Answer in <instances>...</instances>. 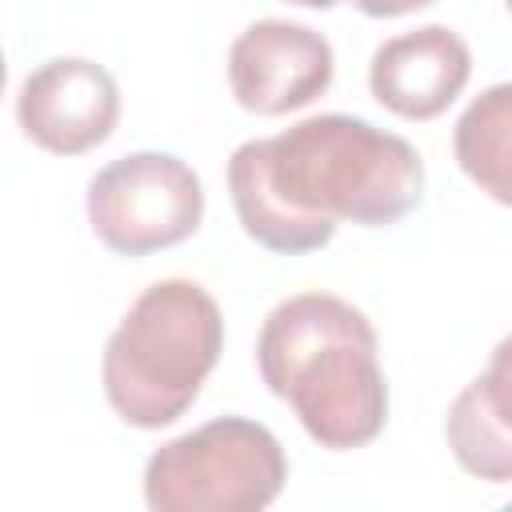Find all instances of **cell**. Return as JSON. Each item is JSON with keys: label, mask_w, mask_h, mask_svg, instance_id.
Here are the masks:
<instances>
[{"label": "cell", "mask_w": 512, "mask_h": 512, "mask_svg": "<svg viewBox=\"0 0 512 512\" xmlns=\"http://www.w3.org/2000/svg\"><path fill=\"white\" fill-rule=\"evenodd\" d=\"M228 196L260 248L304 256L324 248L340 220L380 228L408 216L424 200V160L396 132L324 112L244 140L228 160Z\"/></svg>", "instance_id": "1"}, {"label": "cell", "mask_w": 512, "mask_h": 512, "mask_svg": "<svg viewBox=\"0 0 512 512\" xmlns=\"http://www.w3.org/2000/svg\"><path fill=\"white\" fill-rule=\"evenodd\" d=\"M376 352L368 316L332 292L280 300L256 336L268 392L288 400L304 432L332 452L364 448L384 432L388 384Z\"/></svg>", "instance_id": "2"}, {"label": "cell", "mask_w": 512, "mask_h": 512, "mask_svg": "<svg viewBox=\"0 0 512 512\" xmlns=\"http://www.w3.org/2000/svg\"><path fill=\"white\" fill-rule=\"evenodd\" d=\"M220 352V304L196 280H156L104 344V396L124 424L164 428L192 408Z\"/></svg>", "instance_id": "3"}, {"label": "cell", "mask_w": 512, "mask_h": 512, "mask_svg": "<svg viewBox=\"0 0 512 512\" xmlns=\"http://www.w3.org/2000/svg\"><path fill=\"white\" fill-rule=\"evenodd\" d=\"M288 480L280 440L248 416H216L144 464V500L156 512H260Z\"/></svg>", "instance_id": "4"}, {"label": "cell", "mask_w": 512, "mask_h": 512, "mask_svg": "<svg viewBox=\"0 0 512 512\" xmlns=\"http://www.w3.org/2000/svg\"><path fill=\"white\" fill-rule=\"evenodd\" d=\"M84 208L104 248L116 256H148L200 228L204 188L172 152H128L88 180Z\"/></svg>", "instance_id": "5"}, {"label": "cell", "mask_w": 512, "mask_h": 512, "mask_svg": "<svg viewBox=\"0 0 512 512\" xmlns=\"http://www.w3.org/2000/svg\"><path fill=\"white\" fill-rule=\"evenodd\" d=\"M332 44L292 20H256L228 48V88L256 116H284L332 84Z\"/></svg>", "instance_id": "6"}, {"label": "cell", "mask_w": 512, "mask_h": 512, "mask_svg": "<svg viewBox=\"0 0 512 512\" xmlns=\"http://www.w3.org/2000/svg\"><path fill=\"white\" fill-rule=\"evenodd\" d=\"M16 120L44 152L80 156L112 136L120 120V88L104 64L56 56L24 76L16 92Z\"/></svg>", "instance_id": "7"}, {"label": "cell", "mask_w": 512, "mask_h": 512, "mask_svg": "<svg viewBox=\"0 0 512 512\" xmlns=\"http://www.w3.org/2000/svg\"><path fill=\"white\" fill-rule=\"evenodd\" d=\"M472 52L448 24H424L384 40L368 64V88L380 108L404 120L440 116L468 84Z\"/></svg>", "instance_id": "8"}, {"label": "cell", "mask_w": 512, "mask_h": 512, "mask_svg": "<svg viewBox=\"0 0 512 512\" xmlns=\"http://www.w3.org/2000/svg\"><path fill=\"white\" fill-rule=\"evenodd\" d=\"M452 152L460 172L480 192L512 208V80L484 88L460 112L452 132Z\"/></svg>", "instance_id": "9"}, {"label": "cell", "mask_w": 512, "mask_h": 512, "mask_svg": "<svg viewBox=\"0 0 512 512\" xmlns=\"http://www.w3.org/2000/svg\"><path fill=\"white\" fill-rule=\"evenodd\" d=\"M444 436H448L456 464L468 476L488 480V484L512 480V420L484 392L480 376L464 384V392L452 400L444 416Z\"/></svg>", "instance_id": "10"}, {"label": "cell", "mask_w": 512, "mask_h": 512, "mask_svg": "<svg viewBox=\"0 0 512 512\" xmlns=\"http://www.w3.org/2000/svg\"><path fill=\"white\" fill-rule=\"evenodd\" d=\"M480 384L488 388V396L496 400V408L512 420V336H504V340L492 348V360H488V368L480 372Z\"/></svg>", "instance_id": "11"}, {"label": "cell", "mask_w": 512, "mask_h": 512, "mask_svg": "<svg viewBox=\"0 0 512 512\" xmlns=\"http://www.w3.org/2000/svg\"><path fill=\"white\" fill-rule=\"evenodd\" d=\"M348 4H356L364 16L392 20V16H408V12H416V8H428V4H436V0H348Z\"/></svg>", "instance_id": "12"}, {"label": "cell", "mask_w": 512, "mask_h": 512, "mask_svg": "<svg viewBox=\"0 0 512 512\" xmlns=\"http://www.w3.org/2000/svg\"><path fill=\"white\" fill-rule=\"evenodd\" d=\"M288 4H300V8H332L340 0H288Z\"/></svg>", "instance_id": "13"}, {"label": "cell", "mask_w": 512, "mask_h": 512, "mask_svg": "<svg viewBox=\"0 0 512 512\" xmlns=\"http://www.w3.org/2000/svg\"><path fill=\"white\" fill-rule=\"evenodd\" d=\"M504 4H508V12H512V0H504Z\"/></svg>", "instance_id": "14"}]
</instances>
